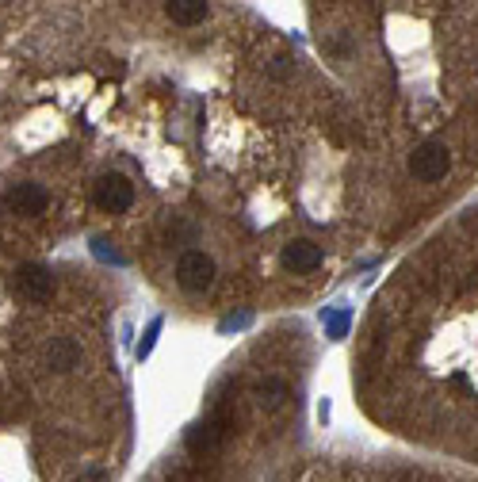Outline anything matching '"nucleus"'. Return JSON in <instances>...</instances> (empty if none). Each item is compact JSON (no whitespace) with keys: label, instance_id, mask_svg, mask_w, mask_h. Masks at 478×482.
<instances>
[{"label":"nucleus","instance_id":"5","mask_svg":"<svg viewBox=\"0 0 478 482\" xmlns=\"http://www.w3.org/2000/svg\"><path fill=\"white\" fill-rule=\"evenodd\" d=\"M448 165H452V154H448L444 142H425V146H417L414 157H409V173H414L421 184L444 180V176H448Z\"/></svg>","mask_w":478,"mask_h":482},{"label":"nucleus","instance_id":"12","mask_svg":"<svg viewBox=\"0 0 478 482\" xmlns=\"http://www.w3.org/2000/svg\"><path fill=\"white\" fill-rule=\"evenodd\" d=\"M92 257L104 260V264H127V257H123V253H119L107 238H92Z\"/></svg>","mask_w":478,"mask_h":482},{"label":"nucleus","instance_id":"10","mask_svg":"<svg viewBox=\"0 0 478 482\" xmlns=\"http://www.w3.org/2000/svg\"><path fill=\"white\" fill-rule=\"evenodd\" d=\"M257 402L260 406H268V410H279V406H284L287 398H291V386H287L284 379H276V375H272V379H264V383H257Z\"/></svg>","mask_w":478,"mask_h":482},{"label":"nucleus","instance_id":"2","mask_svg":"<svg viewBox=\"0 0 478 482\" xmlns=\"http://www.w3.org/2000/svg\"><path fill=\"white\" fill-rule=\"evenodd\" d=\"M214 276H218V264L203 249H187V253H180V260H176V283H180L184 291H207L214 283Z\"/></svg>","mask_w":478,"mask_h":482},{"label":"nucleus","instance_id":"4","mask_svg":"<svg viewBox=\"0 0 478 482\" xmlns=\"http://www.w3.org/2000/svg\"><path fill=\"white\" fill-rule=\"evenodd\" d=\"M16 287H20V295L27 302H35V306H42V302L54 299V291H58V280H54V272L46 268L39 260H27L16 268Z\"/></svg>","mask_w":478,"mask_h":482},{"label":"nucleus","instance_id":"11","mask_svg":"<svg viewBox=\"0 0 478 482\" xmlns=\"http://www.w3.org/2000/svg\"><path fill=\"white\" fill-rule=\"evenodd\" d=\"M349 310H341V306H337V310H330V314H325V333H330L333 337V341H341V337L344 333H349Z\"/></svg>","mask_w":478,"mask_h":482},{"label":"nucleus","instance_id":"3","mask_svg":"<svg viewBox=\"0 0 478 482\" xmlns=\"http://www.w3.org/2000/svg\"><path fill=\"white\" fill-rule=\"evenodd\" d=\"M4 211L8 214H20V219H42L46 211H50V192H46L42 184H12L4 192Z\"/></svg>","mask_w":478,"mask_h":482},{"label":"nucleus","instance_id":"8","mask_svg":"<svg viewBox=\"0 0 478 482\" xmlns=\"http://www.w3.org/2000/svg\"><path fill=\"white\" fill-rule=\"evenodd\" d=\"M42 367L54 375H69L81 367V345L69 341V337H54V341H46L42 348Z\"/></svg>","mask_w":478,"mask_h":482},{"label":"nucleus","instance_id":"1","mask_svg":"<svg viewBox=\"0 0 478 482\" xmlns=\"http://www.w3.org/2000/svg\"><path fill=\"white\" fill-rule=\"evenodd\" d=\"M92 200L107 214H127L138 200V188L130 184V176H123V173H100L96 180H92Z\"/></svg>","mask_w":478,"mask_h":482},{"label":"nucleus","instance_id":"7","mask_svg":"<svg viewBox=\"0 0 478 482\" xmlns=\"http://www.w3.org/2000/svg\"><path fill=\"white\" fill-rule=\"evenodd\" d=\"M284 268L295 272V276H310V272L322 268V245L310 238H295L284 245Z\"/></svg>","mask_w":478,"mask_h":482},{"label":"nucleus","instance_id":"13","mask_svg":"<svg viewBox=\"0 0 478 482\" xmlns=\"http://www.w3.org/2000/svg\"><path fill=\"white\" fill-rule=\"evenodd\" d=\"M157 333H161V318H153V321H149V329H146L142 345H138V356H149V348H153V341H157Z\"/></svg>","mask_w":478,"mask_h":482},{"label":"nucleus","instance_id":"9","mask_svg":"<svg viewBox=\"0 0 478 482\" xmlns=\"http://www.w3.org/2000/svg\"><path fill=\"white\" fill-rule=\"evenodd\" d=\"M165 16L176 27H199L211 20V0H165Z\"/></svg>","mask_w":478,"mask_h":482},{"label":"nucleus","instance_id":"6","mask_svg":"<svg viewBox=\"0 0 478 482\" xmlns=\"http://www.w3.org/2000/svg\"><path fill=\"white\" fill-rule=\"evenodd\" d=\"M230 429H233V418L218 410L214 418H207L203 425H195V429L187 432V440H184V444H187V452H192V456H211V452L218 448L222 437H226Z\"/></svg>","mask_w":478,"mask_h":482}]
</instances>
